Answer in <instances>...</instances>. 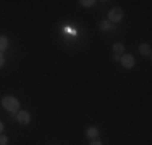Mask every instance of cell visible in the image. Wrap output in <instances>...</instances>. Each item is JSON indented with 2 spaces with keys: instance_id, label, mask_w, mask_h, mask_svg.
Segmentation results:
<instances>
[{
  "instance_id": "obj_1",
  "label": "cell",
  "mask_w": 152,
  "mask_h": 145,
  "mask_svg": "<svg viewBox=\"0 0 152 145\" xmlns=\"http://www.w3.org/2000/svg\"><path fill=\"white\" fill-rule=\"evenodd\" d=\"M2 107L5 108L8 113H18L20 111V100L16 99V97H13V95H7V97H3L2 99Z\"/></svg>"
},
{
  "instance_id": "obj_2",
  "label": "cell",
  "mask_w": 152,
  "mask_h": 145,
  "mask_svg": "<svg viewBox=\"0 0 152 145\" xmlns=\"http://www.w3.org/2000/svg\"><path fill=\"white\" fill-rule=\"evenodd\" d=\"M123 16H125L123 10L120 8V7H115V8H112L110 12H108V14H107V20L110 21L112 24H117V23H120V21L123 20Z\"/></svg>"
},
{
  "instance_id": "obj_3",
  "label": "cell",
  "mask_w": 152,
  "mask_h": 145,
  "mask_svg": "<svg viewBox=\"0 0 152 145\" xmlns=\"http://www.w3.org/2000/svg\"><path fill=\"white\" fill-rule=\"evenodd\" d=\"M16 121L20 123L21 126H28L31 123V115L28 113L26 110H20L16 113Z\"/></svg>"
},
{
  "instance_id": "obj_4",
  "label": "cell",
  "mask_w": 152,
  "mask_h": 145,
  "mask_svg": "<svg viewBox=\"0 0 152 145\" xmlns=\"http://www.w3.org/2000/svg\"><path fill=\"white\" fill-rule=\"evenodd\" d=\"M120 61H121V66L126 68V70H131V68H134V65H136L134 57H133V55H125V53L121 55Z\"/></svg>"
},
{
  "instance_id": "obj_5",
  "label": "cell",
  "mask_w": 152,
  "mask_h": 145,
  "mask_svg": "<svg viewBox=\"0 0 152 145\" xmlns=\"http://www.w3.org/2000/svg\"><path fill=\"white\" fill-rule=\"evenodd\" d=\"M123 53H125V45H123L121 42L113 44V60L115 61H120V58H121Z\"/></svg>"
},
{
  "instance_id": "obj_6",
  "label": "cell",
  "mask_w": 152,
  "mask_h": 145,
  "mask_svg": "<svg viewBox=\"0 0 152 145\" xmlns=\"http://www.w3.org/2000/svg\"><path fill=\"white\" fill-rule=\"evenodd\" d=\"M99 129L96 128V126H89L88 129H86V137H88L89 140H92V139H97L99 137Z\"/></svg>"
},
{
  "instance_id": "obj_7",
  "label": "cell",
  "mask_w": 152,
  "mask_h": 145,
  "mask_svg": "<svg viewBox=\"0 0 152 145\" xmlns=\"http://www.w3.org/2000/svg\"><path fill=\"white\" fill-rule=\"evenodd\" d=\"M139 52H141V55L151 58L152 57V47H151V44H141V45H139Z\"/></svg>"
},
{
  "instance_id": "obj_8",
  "label": "cell",
  "mask_w": 152,
  "mask_h": 145,
  "mask_svg": "<svg viewBox=\"0 0 152 145\" xmlns=\"http://www.w3.org/2000/svg\"><path fill=\"white\" fill-rule=\"evenodd\" d=\"M10 45V41L7 36H0V52H3V50H7Z\"/></svg>"
},
{
  "instance_id": "obj_9",
  "label": "cell",
  "mask_w": 152,
  "mask_h": 145,
  "mask_svg": "<svg viewBox=\"0 0 152 145\" xmlns=\"http://www.w3.org/2000/svg\"><path fill=\"white\" fill-rule=\"evenodd\" d=\"M100 29H102V31H110V29H113V24L110 23V21L108 20H104V21H100Z\"/></svg>"
},
{
  "instance_id": "obj_10",
  "label": "cell",
  "mask_w": 152,
  "mask_h": 145,
  "mask_svg": "<svg viewBox=\"0 0 152 145\" xmlns=\"http://www.w3.org/2000/svg\"><path fill=\"white\" fill-rule=\"evenodd\" d=\"M79 3H81L84 8H92L97 2H96V0H79Z\"/></svg>"
},
{
  "instance_id": "obj_11",
  "label": "cell",
  "mask_w": 152,
  "mask_h": 145,
  "mask_svg": "<svg viewBox=\"0 0 152 145\" xmlns=\"http://www.w3.org/2000/svg\"><path fill=\"white\" fill-rule=\"evenodd\" d=\"M0 145H8V137L0 134Z\"/></svg>"
},
{
  "instance_id": "obj_12",
  "label": "cell",
  "mask_w": 152,
  "mask_h": 145,
  "mask_svg": "<svg viewBox=\"0 0 152 145\" xmlns=\"http://www.w3.org/2000/svg\"><path fill=\"white\" fill-rule=\"evenodd\" d=\"M89 145H104V144L100 142L99 139H92V140H91V144H89Z\"/></svg>"
},
{
  "instance_id": "obj_13",
  "label": "cell",
  "mask_w": 152,
  "mask_h": 145,
  "mask_svg": "<svg viewBox=\"0 0 152 145\" xmlns=\"http://www.w3.org/2000/svg\"><path fill=\"white\" fill-rule=\"evenodd\" d=\"M3 65H5V58H3L2 52H0V68H3Z\"/></svg>"
},
{
  "instance_id": "obj_14",
  "label": "cell",
  "mask_w": 152,
  "mask_h": 145,
  "mask_svg": "<svg viewBox=\"0 0 152 145\" xmlns=\"http://www.w3.org/2000/svg\"><path fill=\"white\" fill-rule=\"evenodd\" d=\"M2 132H3V123L0 121V134H2Z\"/></svg>"
}]
</instances>
